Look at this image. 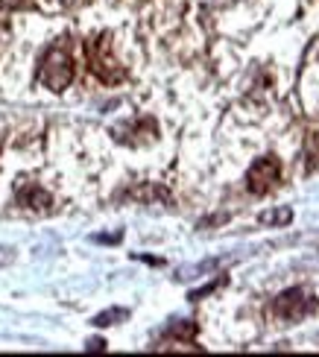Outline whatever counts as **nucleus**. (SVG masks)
Listing matches in <instances>:
<instances>
[{
    "instance_id": "obj_1",
    "label": "nucleus",
    "mask_w": 319,
    "mask_h": 357,
    "mask_svg": "<svg viewBox=\"0 0 319 357\" xmlns=\"http://www.w3.org/2000/svg\"><path fill=\"white\" fill-rule=\"evenodd\" d=\"M85 59H88V68L91 73L105 82V85H117L126 79V68L117 62L114 53H112V36L109 33H100V36H91L85 41Z\"/></svg>"
},
{
    "instance_id": "obj_2",
    "label": "nucleus",
    "mask_w": 319,
    "mask_h": 357,
    "mask_svg": "<svg viewBox=\"0 0 319 357\" xmlns=\"http://www.w3.org/2000/svg\"><path fill=\"white\" fill-rule=\"evenodd\" d=\"M77 77V65H73V56L68 53L65 44H53V47L44 53L41 68H38V79L44 82V88L50 91H65V88Z\"/></svg>"
},
{
    "instance_id": "obj_3",
    "label": "nucleus",
    "mask_w": 319,
    "mask_h": 357,
    "mask_svg": "<svg viewBox=\"0 0 319 357\" xmlns=\"http://www.w3.org/2000/svg\"><path fill=\"white\" fill-rule=\"evenodd\" d=\"M281 182V165L276 155H264L258 158L255 165L246 173V188L255 193V197H264V193L276 190V185Z\"/></svg>"
},
{
    "instance_id": "obj_4",
    "label": "nucleus",
    "mask_w": 319,
    "mask_h": 357,
    "mask_svg": "<svg viewBox=\"0 0 319 357\" xmlns=\"http://www.w3.org/2000/svg\"><path fill=\"white\" fill-rule=\"evenodd\" d=\"M313 307H319V302L311 299L305 290H284L279 299L272 302V314L279 319H302V317H308Z\"/></svg>"
},
{
    "instance_id": "obj_5",
    "label": "nucleus",
    "mask_w": 319,
    "mask_h": 357,
    "mask_svg": "<svg viewBox=\"0 0 319 357\" xmlns=\"http://www.w3.org/2000/svg\"><path fill=\"white\" fill-rule=\"evenodd\" d=\"M18 202L24 208H33V211H47V208L53 205V197L44 188H38L36 182H27L18 188Z\"/></svg>"
},
{
    "instance_id": "obj_6",
    "label": "nucleus",
    "mask_w": 319,
    "mask_h": 357,
    "mask_svg": "<svg viewBox=\"0 0 319 357\" xmlns=\"http://www.w3.org/2000/svg\"><path fill=\"white\" fill-rule=\"evenodd\" d=\"M27 3V0H0V9L3 12H12V9H21Z\"/></svg>"
}]
</instances>
